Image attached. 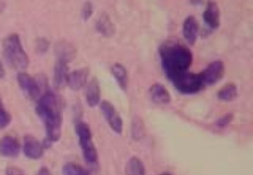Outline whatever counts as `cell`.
<instances>
[{"mask_svg": "<svg viewBox=\"0 0 253 175\" xmlns=\"http://www.w3.org/2000/svg\"><path fill=\"white\" fill-rule=\"evenodd\" d=\"M36 112L42 120L45 129V138L42 145L43 148H48L61 136L62 116L60 99L52 90H45L38 99Z\"/></svg>", "mask_w": 253, "mask_h": 175, "instance_id": "1", "label": "cell"}, {"mask_svg": "<svg viewBox=\"0 0 253 175\" xmlns=\"http://www.w3.org/2000/svg\"><path fill=\"white\" fill-rule=\"evenodd\" d=\"M162 70L170 81L188 71L193 63V53L184 44L175 40L163 42L158 50Z\"/></svg>", "mask_w": 253, "mask_h": 175, "instance_id": "2", "label": "cell"}, {"mask_svg": "<svg viewBox=\"0 0 253 175\" xmlns=\"http://www.w3.org/2000/svg\"><path fill=\"white\" fill-rule=\"evenodd\" d=\"M2 50L7 62L15 69L24 70L29 66V56L17 33H11L3 39Z\"/></svg>", "mask_w": 253, "mask_h": 175, "instance_id": "3", "label": "cell"}, {"mask_svg": "<svg viewBox=\"0 0 253 175\" xmlns=\"http://www.w3.org/2000/svg\"><path fill=\"white\" fill-rule=\"evenodd\" d=\"M74 128H75V133L78 137V141H79V145L82 150V155L84 157V160L91 165L97 164L98 152L92 140V133L89 125L79 119L75 122Z\"/></svg>", "mask_w": 253, "mask_h": 175, "instance_id": "4", "label": "cell"}, {"mask_svg": "<svg viewBox=\"0 0 253 175\" xmlns=\"http://www.w3.org/2000/svg\"><path fill=\"white\" fill-rule=\"evenodd\" d=\"M17 82L19 87L32 99H39V97L46 90L47 82L44 76L34 78L27 73L21 72L17 75Z\"/></svg>", "mask_w": 253, "mask_h": 175, "instance_id": "5", "label": "cell"}, {"mask_svg": "<svg viewBox=\"0 0 253 175\" xmlns=\"http://www.w3.org/2000/svg\"><path fill=\"white\" fill-rule=\"evenodd\" d=\"M174 88L183 94H195L205 88L199 74L185 72L170 80Z\"/></svg>", "mask_w": 253, "mask_h": 175, "instance_id": "6", "label": "cell"}, {"mask_svg": "<svg viewBox=\"0 0 253 175\" xmlns=\"http://www.w3.org/2000/svg\"><path fill=\"white\" fill-rule=\"evenodd\" d=\"M225 72L224 63L221 60H214L211 62L202 72L199 73L203 84L206 87L216 84L223 78Z\"/></svg>", "mask_w": 253, "mask_h": 175, "instance_id": "7", "label": "cell"}, {"mask_svg": "<svg viewBox=\"0 0 253 175\" xmlns=\"http://www.w3.org/2000/svg\"><path fill=\"white\" fill-rule=\"evenodd\" d=\"M100 110L107 120L110 128L116 133L121 135L123 133L124 123L120 113L117 111L115 106L108 100H103L100 102Z\"/></svg>", "mask_w": 253, "mask_h": 175, "instance_id": "8", "label": "cell"}, {"mask_svg": "<svg viewBox=\"0 0 253 175\" xmlns=\"http://www.w3.org/2000/svg\"><path fill=\"white\" fill-rule=\"evenodd\" d=\"M54 54L57 58V61L68 64L76 57L77 49L71 42L62 39L55 43Z\"/></svg>", "mask_w": 253, "mask_h": 175, "instance_id": "9", "label": "cell"}, {"mask_svg": "<svg viewBox=\"0 0 253 175\" xmlns=\"http://www.w3.org/2000/svg\"><path fill=\"white\" fill-rule=\"evenodd\" d=\"M89 76V68L83 67L80 69H76L71 73H68L66 85L72 90H79L80 88H84L87 84Z\"/></svg>", "mask_w": 253, "mask_h": 175, "instance_id": "10", "label": "cell"}, {"mask_svg": "<svg viewBox=\"0 0 253 175\" xmlns=\"http://www.w3.org/2000/svg\"><path fill=\"white\" fill-rule=\"evenodd\" d=\"M43 146L40 141L31 135H27L24 138L23 151L24 154L30 159H40L43 154Z\"/></svg>", "mask_w": 253, "mask_h": 175, "instance_id": "11", "label": "cell"}, {"mask_svg": "<svg viewBox=\"0 0 253 175\" xmlns=\"http://www.w3.org/2000/svg\"><path fill=\"white\" fill-rule=\"evenodd\" d=\"M85 100L90 107H95L101 102V88L97 78L93 77L85 86Z\"/></svg>", "mask_w": 253, "mask_h": 175, "instance_id": "12", "label": "cell"}, {"mask_svg": "<svg viewBox=\"0 0 253 175\" xmlns=\"http://www.w3.org/2000/svg\"><path fill=\"white\" fill-rule=\"evenodd\" d=\"M203 20L211 29H216L220 25V13L216 2L209 1L207 8L203 13Z\"/></svg>", "mask_w": 253, "mask_h": 175, "instance_id": "13", "label": "cell"}, {"mask_svg": "<svg viewBox=\"0 0 253 175\" xmlns=\"http://www.w3.org/2000/svg\"><path fill=\"white\" fill-rule=\"evenodd\" d=\"M182 30L185 40L190 45H193L196 42L199 34V23L197 19L194 16H188L183 22Z\"/></svg>", "mask_w": 253, "mask_h": 175, "instance_id": "14", "label": "cell"}, {"mask_svg": "<svg viewBox=\"0 0 253 175\" xmlns=\"http://www.w3.org/2000/svg\"><path fill=\"white\" fill-rule=\"evenodd\" d=\"M149 95L155 104L166 105L171 101V94L168 89L159 83H155L149 88Z\"/></svg>", "mask_w": 253, "mask_h": 175, "instance_id": "15", "label": "cell"}, {"mask_svg": "<svg viewBox=\"0 0 253 175\" xmlns=\"http://www.w3.org/2000/svg\"><path fill=\"white\" fill-rule=\"evenodd\" d=\"M21 146L19 141L11 136H5L0 140V153L7 157H15L19 154Z\"/></svg>", "mask_w": 253, "mask_h": 175, "instance_id": "16", "label": "cell"}, {"mask_svg": "<svg viewBox=\"0 0 253 175\" xmlns=\"http://www.w3.org/2000/svg\"><path fill=\"white\" fill-rule=\"evenodd\" d=\"M96 29L100 34L106 37H111L115 34L116 26L113 23L111 17L108 15V13H101L96 22Z\"/></svg>", "mask_w": 253, "mask_h": 175, "instance_id": "17", "label": "cell"}, {"mask_svg": "<svg viewBox=\"0 0 253 175\" xmlns=\"http://www.w3.org/2000/svg\"><path fill=\"white\" fill-rule=\"evenodd\" d=\"M68 76V65L66 63L56 61L53 67V86L56 88H61L66 85Z\"/></svg>", "mask_w": 253, "mask_h": 175, "instance_id": "18", "label": "cell"}, {"mask_svg": "<svg viewBox=\"0 0 253 175\" xmlns=\"http://www.w3.org/2000/svg\"><path fill=\"white\" fill-rule=\"evenodd\" d=\"M111 71H112V74H113L117 84L119 85V87L123 90H126L127 87H128L129 80H128V73H127L126 67L121 63H115L111 67Z\"/></svg>", "mask_w": 253, "mask_h": 175, "instance_id": "19", "label": "cell"}, {"mask_svg": "<svg viewBox=\"0 0 253 175\" xmlns=\"http://www.w3.org/2000/svg\"><path fill=\"white\" fill-rule=\"evenodd\" d=\"M126 175H145L143 162L137 156H131L126 164Z\"/></svg>", "mask_w": 253, "mask_h": 175, "instance_id": "20", "label": "cell"}, {"mask_svg": "<svg viewBox=\"0 0 253 175\" xmlns=\"http://www.w3.org/2000/svg\"><path fill=\"white\" fill-rule=\"evenodd\" d=\"M217 98L222 101H231L237 96V87L233 83L226 84L216 93Z\"/></svg>", "mask_w": 253, "mask_h": 175, "instance_id": "21", "label": "cell"}, {"mask_svg": "<svg viewBox=\"0 0 253 175\" xmlns=\"http://www.w3.org/2000/svg\"><path fill=\"white\" fill-rule=\"evenodd\" d=\"M144 124L143 120L138 116L134 115L131 120V125H130V134L131 138L134 141L141 140L144 137Z\"/></svg>", "mask_w": 253, "mask_h": 175, "instance_id": "22", "label": "cell"}, {"mask_svg": "<svg viewBox=\"0 0 253 175\" xmlns=\"http://www.w3.org/2000/svg\"><path fill=\"white\" fill-rule=\"evenodd\" d=\"M62 175H90L89 172L74 162H67L62 166Z\"/></svg>", "mask_w": 253, "mask_h": 175, "instance_id": "23", "label": "cell"}, {"mask_svg": "<svg viewBox=\"0 0 253 175\" xmlns=\"http://www.w3.org/2000/svg\"><path fill=\"white\" fill-rule=\"evenodd\" d=\"M93 11H94V8H93V4L90 2V1H87L84 3L83 7H82V11H81V14H82V18L84 21H88L92 14H93Z\"/></svg>", "mask_w": 253, "mask_h": 175, "instance_id": "24", "label": "cell"}, {"mask_svg": "<svg viewBox=\"0 0 253 175\" xmlns=\"http://www.w3.org/2000/svg\"><path fill=\"white\" fill-rule=\"evenodd\" d=\"M49 47V41L44 38V37H41L37 39L36 42V49L39 53H45L47 51Z\"/></svg>", "mask_w": 253, "mask_h": 175, "instance_id": "25", "label": "cell"}, {"mask_svg": "<svg viewBox=\"0 0 253 175\" xmlns=\"http://www.w3.org/2000/svg\"><path fill=\"white\" fill-rule=\"evenodd\" d=\"M232 119H233V114H232V113H226V114H224L223 116L219 117V118L216 120L215 124H216V126H217L218 128H224V127L228 126V125L231 123Z\"/></svg>", "mask_w": 253, "mask_h": 175, "instance_id": "26", "label": "cell"}, {"mask_svg": "<svg viewBox=\"0 0 253 175\" xmlns=\"http://www.w3.org/2000/svg\"><path fill=\"white\" fill-rule=\"evenodd\" d=\"M12 120V116L4 108L0 109V129L7 127Z\"/></svg>", "mask_w": 253, "mask_h": 175, "instance_id": "27", "label": "cell"}, {"mask_svg": "<svg viewBox=\"0 0 253 175\" xmlns=\"http://www.w3.org/2000/svg\"><path fill=\"white\" fill-rule=\"evenodd\" d=\"M6 175H25V173L17 166H8L6 169Z\"/></svg>", "mask_w": 253, "mask_h": 175, "instance_id": "28", "label": "cell"}, {"mask_svg": "<svg viewBox=\"0 0 253 175\" xmlns=\"http://www.w3.org/2000/svg\"><path fill=\"white\" fill-rule=\"evenodd\" d=\"M37 175H51V172L49 171V169L45 166H42L39 169Z\"/></svg>", "mask_w": 253, "mask_h": 175, "instance_id": "29", "label": "cell"}, {"mask_svg": "<svg viewBox=\"0 0 253 175\" xmlns=\"http://www.w3.org/2000/svg\"><path fill=\"white\" fill-rule=\"evenodd\" d=\"M5 75V70H4V67L0 61V78H3Z\"/></svg>", "mask_w": 253, "mask_h": 175, "instance_id": "30", "label": "cell"}, {"mask_svg": "<svg viewBox=\"0 0 253 175\" xmlns=\"http://www.w3.org/2000/svg\"><path fill=\"white\" fill-rule=\"evenodd\" d=\"M159 175H172V174H170V173H168V172H163V173H160Z\"/></svg>", "mask_w": 253, "mask_h": 175, "instance_id": "31", "label": "cell"}, {"mask_svg": "<svg viewBox=\"0 0 253 175\" xmlns=\"http://www.w3.org/2000/svg\"><path fill=\"white\" fill-rule=\"evenodd\" d=\"M2 108H3V102H2L1 97H0V109H2Z\"/></svg>", "mask_w": 253, "mask_h": 175, "instance_id": "32", "label": "cell"}]
</instances>
